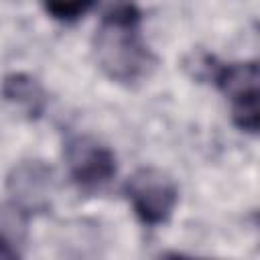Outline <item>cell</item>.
Returning <instances> with one entry per match:
<instances>
[{
  "label": "cell",
  "instance_id": "4",
  "mask_svg": "<svg viewBox=\"0 0 260 260\" xmlns=\"http://www.w3.org/2000/svg\"><path fill=\"white\" fill-rule=\"evenodd\" d=\"M69 179L81 191H100L116 175V154L89 134H73L63 146Z\"/></svg>",
  "mask_w": 260,
  "mask_h": 260
},
{
  "label": "cell",
  "instance_id": "1",
  "mask_svg": "<svg viewBox=\"0 0 260 260\" xmlns=\"http://www.w3.org/2000/svg\"><path fill=\"white\" fill-rule=\"evenodd\" d=\"M100 26L91 51L102 73L120 85H136L150 77L156 57L140 32L142 12L136 0H98Z\"/></svg>",
  "mask_w": 260,
  "mask_h": 260
},
{
  "label": "cell",
  "instance_id": "3",
  "mask_svg": "<svg viewBox=\"0 0 260 260\" xmlns=\"http://www.w3.org/2000/svg\"><path fill=\"white\" fill-rule=\"evenodd\" d=\"M124 195L140 223L150 228L167 223L179 203L177 183L169 173L156 167L134 171L124 183Z\"/></svg>",
  "mask_w": 260,
  "mask_h": 260
},
{
  "label": "cell",
  "instance_id": "7",
  "mask_svg": "<svg viewBox=\"0 0 260 260\" xmlns=\"http://www.w3.org/2000/svg\"><path fill=\"white\" fill-rule=\"evenodd\" d=\"M26 219L10 201L0 203V258H20L26 246Z\"/></svg>",
  "mask_w": 260,
  "mask_h": 260
},
{
  "label": "cell",
  "instance_id": "2",
  "mask_svg": "<svg viewBox=\"0 0 260 260\" xmlns=\"http://www.w3.org/2000/svg\"><path fill=\"white\" fill-rule=\"evenodd\" d=\"M197 69L201 77L211 79V83L230 100L234 124L248 134H258L260 128V69L256 61H236L217 63L215 57L203 55L197 59Z\"/></svg>",
  "mask_w": 260,
  "mask_h": 260
},
{
  "label": "cell",
  "instance_id": "5",
  "mask_svg": "<svg viewBox=\"0 0 260 260\" xmlns=\"http://www.w3.org/2000/svg\"><path fill=\"white\" fill-rule=\"evenodd\" d=\"M55 191V173L45 160H20L6 175L8 201L28 217L47 213L53 207Z\"/></svg>",
  "mask_w": 260,
  "mask_h": 260
},
{
  "label": "cell",
  "instance_id": "6",
  "mask_svg": "<svg viewBox=\"0 0 260 260\" xmlns=\"http://www.w3.org/2000/svg\"><path fill=\"white\" fill-rule=\"evenodd\" d=\"M0 98L26 120H39L49 104L43 83L24 71H12L2 77Z\"/></svg>",
  "mask_w": 260,
  "mask_h": 260
},
{
  "label": "cell",
  "instance_id": "8",
  "mask_svg": "<svg viewBox=\"0 0 260 260\" xmlns=\"http://www.w3.org/2000/svg\"><path fill=\"white\" fill-rule=\"evenodd\" d=\"M45 12L59 22H75L98 0H41Z\"/></svg>",
  "mask_w": 260,
  "mask_h": 260
}]
</instances>
